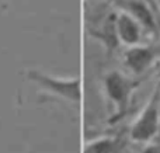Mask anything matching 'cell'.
<instances>
[{"label": "cell", "instance_id": "6da1fadb", "mask_svg": "<svg viewBox=\"0 0 160 153\" xmlns=\"http://www.w3.org/2000/svg\"><path fill=\"white\" fill-rule=\"evenodd\" d=\"M25 76L31 83L38 86L44 91L68 103H79L82 98V80L78 76H53L38 69H28Z\"/></svg>", "mask_w": 160, "mask_h": 153}, {"label": "cell", "instance_id": "7a4b0ae2", "mask_svg": "<svg viewBox=\"0 0 160 153\" xmlns=\"http://www.w3.org/2000/svg\"><path fill=\"white\" fill-rule=\"evenodd\" d=\"M139 84H141V80L124 75L119 70H111L105 75L104 81H102L104 93L115 108L111 121H117L127 114L132 96L139 87Z\"/></svg>", "mask_w": 160, "mask_h": 153}, {"label": "cell", "instance_id": "3957f363", "mask_svg": "<svg viewBox=\"0 0 160 153\" xmlns=\"http://www.w3.org/2000/svg\"><path fill=\"white\" fill-rule=\"evenodd\" d=\"M160 84L155 87L149 100L141 110L129 129V136L139 143H148L160 134Z\"/></svg>", "mask_w": 160, "mask_h": 153}, {"label": "cell", "instance_id": "277c9868", "mask_svg": "<svg viewBox=\"0 0 160 153\" xmlns=\"http://www.w3.org/2000/svg\"><path fill=\"white\" fill-rule=\"evenodd\" d=\"M160 49L155 45L139 44L129 47L124 53V65L133 76L146 73L159 59Z\"/></svg>", "mask_w": 160, "mask_h": 153}, {"label": "cell", "instance_id": "5b68a950", "mask_svg": "<svg viewBox=\"0 0 160 153\" xmlns=\"http://www.w3.org/2000/svg\"><path fill=\"white\" fill-rule=\"evenodd\" d=\"M115 32L119 44L129 48L142 44V37L145 31L129 13L121 10L115 13Z\"/></svg>", "mask_w": 160, "mask_h": 153}, {"label": "cell", "instance_id": "8992f818", "mask_svg": "<svg viewBox=\"0 0 160 153\" xmlns=\"http://www.w3.org/2000/svg\"><path fill=\"white\" fill-rule=\"evenodd\" d=\"M124 10L127 13H129L141 24L143 31H146L149 34H155L158 31L156 17L145 2H142V0H129V2L125 3Z\"/></svg>", "mask_w": 160, "mask_h": 153}, {"label": "cell", "instance_id": "52a82bcc", "mask_svg": "<svg viewBox=\"0 0 160 153\" xmlns=\"http://www.w3.org/2000/svg\"><path fill=\"white\" fill-rule=\"evenodd\" d=\"M119 141L112 136H102L88 141L84 145V153H119Z\"/></svg>", "mask_w": 160, "mask_h": 153}, {"label": "cell", "instance_id": "ba28073f", "mask_svg": "<svg viewBox=\"0 0 160 153\" xmlns=\"http://www.w3.org/2000/svg\"><path fill=\"white\" fill-rule=\"evenodd\" d=\"M142 153H160V134L148 143H145Z\"/></svg>", "mask_w": 160, "mask_h": 153}, {"label": "cell", "instance_id": "9c48e42d", "mask_svg": "<svg viewBox=\"0 0 160 153\" xmlns=\"http://www.w3.org/2000/svg\"><path fill=\"white\" fill-rule=\"evenodd\" d=\"M159 117H160V110H159Z\"/></svg>", "mask_w": 160, "mask_h": 153}]
</instances>
